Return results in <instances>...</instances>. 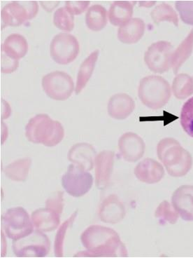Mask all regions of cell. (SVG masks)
I'll list each match as a JSON object with an SVG mask.
<instances>
[{"label":"cell","mask_w":193,"mask_h":260,"mask_svg":"<svg viewBox=\"0 0 193 260\" xmlns=\"http://www.w3.org/2000/svg\"><path fill=\"white\" fill-rule=\"evenodd\" d=\"M85 257H127L128 251L119 234L113 229L92 225L81 235Z\"/></svg>","instance_id":"obj_1"},{"label":"cell","mask_w":193,"mask_h":260,"mask_svg":"<svg viewBox=\"0 0 193 260\" xmlns=\"http://www.w3.org/2000/svg\"><path fill=\"white\" fill-rule=\"evenodd\" d=\"M157 154L171 176H185L192 169V155L174 138H166L160 141L157 146Z\"/></svg>","instance_id":"obj_2"},{"label":"cell","mask_w":193,"mask_h":260,"mask_svg":"<svg viewBox=\"0 0 193 260\" xmlns=\"http://www.w3.org/2000/svg\"><path fill=\"white\" fill-rule=\"evenodd\" d=\"M25 136L31 143L53 147L62 141L64 130L61 123L53 121L48 114H40L29 119L25 126Z\"/></svg>","instance_id":"obj_3"},{"label":"cell","mask_w":193,"mask_h":260,"mask_svg":"<svg viewBox=\"0 0 193 260\" xmlns=\"http://www.w3.org/2000/svg\"><path fill=\"white\" fill-rule=\"evenodd\" d=\"M172 88L166 79L158 75L144 77L139 84V99L147 108L159 110L164 107L172 96Z\"/></svg>","instance_id":"obj_4"},{"label":"cell","mask_w":193,"mask_h":260,"mask_svg":"<svg viewBox=\"0 0 193 260\" xmlns=\"http://www.w3.org/2000/svg\"><path fill=\"white\" fill-rule=\"evenodd\" d=\"M12 248L18 257H44L50 252L51 241L44 232L36 230L27 237L14 240Z\"/></svg>","instance_id":"obj_5"},{"label":"cell","mask_w":193,"mask_h":260,"mask_svg":"<svg viewBox=\"0 0 193 260\" xmlns=\"http://www.w3.org/2000/svg\"><path fill=\"white\" fill-rule=\"evenodd\" d=\"M3 222L7 237L13 241L27 237L34 231L32 219L23 207L7 210L4 215Z\"/></svg>","instance_id":"obj_6"},{"label":"cell","mask_w":193,"mask_h":260,"mask_svg":"<svg viewBox=\"0 0 193 260\" xmlns=\"http://www.w3.org/2000/svg\"><path fill=\"white\" fill-rule=\"evenodd\" d=\"M93 184V177L82 168L71 164L62 178V185L70 196L79 198L91 190Z\"/></svg>","instance_id":"obj_7"},{"label":"cell","mask_w":193,"mask_h":260,"mask_svg":"<svg viewBox=\"0 0 193 260\" xmlns=\"http://www.w3.org/2000/svg\"><path fill=\"white\" fill-rule=\"evenodd\" d=\"M38 7L36 2H13L2 9L3 27H16L32 19L37 14Z\"/></svg>","instance_id":"obj_8"},{"label":"cell","mask_w":193,"mask_h":260,"mask_svg":"<svg viewBox=\"0 0 193 260\" xmlns=\"http://www.w3.org/2000/svg\"><path fill=\"white\" fill-rule=\"evenodd\" d=\"M42 85L48 96L56 101H65L71 96L74 90L72 78L62 71L46 75L42 78Z\"/></svg>","instance_id":"obj_9"},{"label":"cell","mask_w":193,"mask_h":260,"mask_svg":"<svg viewBox=\"0 0 193 260\" xmlns=\"http://www.w3.org/2000/svg\"><path fill=\"white\" fill-rule=\"evenodd\" d=\"M80 47L77 39L68 33H59L53 38L50 46L51 56L58 64H67L78 56Z\"/></svg>","instance_id":"obj_10"},{"label":"cell","mask_w":193,"mask_h":260,"mask_svg":"<svg viewBox=\"0 0 193 260\" xmlns=\"http://www.w3.org/2000/svg\"><path fill=\"white\" fill-rule=\"evenodd\" d=\"M174 47L170 42L158 41L152 44L144 54V62L150 71L158 74L166 73L171 68Z\"/></svg>","instance_id":"obj_11"},{"label":"cell","mask_w":193,"mask_h":260,"mask_svg":"<svg viewBox=\"0 0 193 260\" xmlns=\"http://www.w3.org/2000/svg\"><path fill=\"white\" fill-rule=\"evenodd\" d=\"M119 149L126 161L136 162L142 158L146 145L140 136L135 133L128 132L119 138Z\"/></svg>","instance_id":"obj_12"},{"label":"cell","mask_w":193,"mask_h":260,"mask_svg":"<svg viewBox=\"0 0 193 260\" xmlns=\"http://www.w3.org/2000/svg\"><path fill=\"white\" fill-rule=\"evenodd\" d=\"M114 152L104 150L97 154L95 159V185L97 189H105L109 184L114 165Z\"/></svg>","instance_id":"obj_13"},{"label":"cell","mask_w":193,"mask_h":260,"mask_svg":"<svg viewBox=\"0 0 193 260\" xmlns=\"http://www.w3.org/2000/svg\"><path fill=\"white\" fill-rule=\"evenodd\" d=\"M172 204L183 220L193 221V186L183 185L176 189L172 195Z\"/></svg>","instance_id":"obj_14"},{"label":"cell","mask_w":193,"mask_h":260,"mask_svg":"<svg viewBox=\"0 0 193 260\" xmlns=\"http://www.w3.org/2000/svg\"><path fill=\"white\" fill-rule=\"evenodd\" d=\"M126 211L124 205L115 194L106 197L100 205L99 216L102 222L117 224L124 219Z\"/></svg>","instance_id":"obj_15"},{"label":"cell","mask_w":193,"mask_h":260,"mask_svg":"<svg viewBox=\"0 0 193 260\" xmlns=\"http://www.w3.org/2000/svg\"><path fill=\"white\" fill-rule=\"evenodd\" d=\"M97 152L90 144L83 143L73 145L68 152V160L86 171H91L95 166Z\"/></svg>","instance_id":"obj_16"},{"label":"cell","mask_w":193,"mask_h":260,"mask_svg":"<svg viewBox=\"0 0 193 260\" xmlns=\"http://www.w3.org/2000/svg\"><path fill=\"white\" fill-rule=\"evenodd\" d=\"M165 170L159 162L152 158H146L138 164L135 169L136 178L147 184H156L161 181L165 176Z\"/></svg>","instance_id":"obj_17"},{"label":"cell","mask_w":193,"mask_h":260,"mask_svg":"<svg viewBox=\"0 0 193 260\" xmlns=\"http://www.w3.org/2000/svg\"><path fill=\"white\" fill-rule=\"evenodd\" d=\"M135 101L126 93H118L110 99L108 103V114L113 119L124 120L133 112Z\"/></svg>","instance_id":"obj_18"},{"label":"cell","mask_w":193,"mask_h":260,"mask_svg":"<svg viewBox=\"0 0 193 260\" xmlns=\"http://www.w3.org/2000/svg\"><path fill=\"white\" fill-rule=\"evenodd\" d=\"M34 228L42 232H51L58 228L60 223V215L49 208H40L32 213Z\"/></svg>","instance_id":"obj_19"},{"label":"cell","mask_w":193,"mask_h":260,"mask_svg":"<svg viewBox=\"0 0 193 260\" xmlns=\"http://www.w3.org/2000/svg\"><path fill=\"white\" fill-rule=\"evenodd\" d=\"M146 25L142 19L132 18L130 21L119 27L118 38L124 44H135L142 38Z\"/></svg>","instance_id":"obj_20"},{"label":"cell","mask_w":193,"mask_h":260,"mask_svg":"<svg viewBox=\"0 0 193 260\" xmlns=\"http://www.w3.org/2000/svg\"><path fill=\"white\" fill-rule=\"evenodd\" d=\"M28 51V44L26 39L20 34L10 35L7 37L2 46V51L13 60L23 58Z\"/></svg>","instance_id":"obj_21"},{"label":"cell","mask_w":193,"mask_h":260,"mask_svg":"<svg viewBox=\"0 0 193 260\" xmlns=\"http://www.w3.org/2000/svg\"><path fill=\"white\" fill-rule=\"evenodd\" d=\"M133 5L129 2L117 1L111 4L108 11V19L114 26H122L132 19Z\"/></svg>","instance_id":"obj_22"},{"label":"cell","mask_w":193,"mask_h":260,"mask_svg":"<svg viewBox=\"0 0 193 260\" xmlns=\"http://www.w3.org/2000/svg\"><path fill=\"white\" fill-rule=\"evenodd\" d=\"M193 51V29L175 51H173L171 68L176 75L180 68L190 58Z\"/></svg>","instance_id":"obj_23"},{"label":"cell","mask_w":193,"mask_h":260,"mask_svg":"<svg viewBox=\"0 0 193 260\" xmlns=\"http://www.w3.org/2000/svg\"><path fill=\"white\" fill-rule=\"evenodd\" d=\"M98 56L99 50H95L81 64L78 75H77L76 86V88H75V93L76 95L82 91V90L86 87L88 81L91 79Z\"/></svg>","instance_id":"obj_24"},{"label":"cell","mask_w":193,"mask_h":260,"mask_svg":"<svg viewBox=\"0 0 193 260\" xmlns=\"http://www.w3.org/2000/svg\"><path fill=\"white\" fill-rule=\"evenodd\" d=\"M32 160L29 158L18 159L9 164L4 169L7 178L15 182H24L28 176Z\"/></svg>","instance_id":"obj_25"},{"label":"cell","mask_w":193,"mask_h":260,"mask_svg":"<svg viewBox=\"0 0 193 260\" xmlns=\"http://www.w3.org/2000/svg\"><path fill=\"white\" fill-rule=\"evenodd\" d=\"M86 23L91 30H102L107 24L106 9L100 5H95L90 7L86 14Z\"/></svg>","instance_id":"obj_26"},{"label":"cell","mask_w":193,"mask_h":260,"mask_svg":"<svg viewBox=\"0 0 193 260\" xmlns=\"http://www.w3.org/2000/svg\"><path fill=\"white\" fill-rule=\"evenodd\" d=\"M172 90L176 99L183 100L193 94V76L187 74L176 75L173 81Z\"/></svg>","instance_id":"obj_27"},{"label":"cell","mask_w":193,"mask_h":260,"mask_svg":"<svg viewBox=\"0 0 193 260\" xmlns=\"http://www.w3.org/2000/svg\"><path fill=\"white\" fill-rule=\"evenodd\" d=\"M152 21L156 24L162 21L172 22L175 26L179 25V18L174 9L166 3H162L152 9L150 13Z\"/></svg>","instance_id":"obj_28"},{"label":"cell","mask_w":193,"mask_h":260,"mask_svg":"<svg viewBox=\"0 0 193 260\" xmlns=\"http://www.w3.org/2000/svg\"><path fill=\"white\" fill-rule=\"evenodd\" d=\"M155 216L159 219L162 224L167 223L174 224L177 222L179 215L173 207L172 204L171 205L167 201H163L156 209Z\"/></svg>","instance_id":"obj_29"},{"label":"cell","mask_w":193,"mask_h":260,"mask_svg":"<svg viewBox=\"0 0 193 260\" xmlns=\"http://www.w3.org/2000/svg\"><path fill=\"white\" fill-rule=\"evenodd\" d=\"M53 23L62 30L71 32L74 27V17L65 7H61L54 13Z\"/></svg>","instance_id":"obj_30"},{"label":"cell","mask_w":193,"mask_h":260,"mask_svg":"<svg viewBox=\"0 0 193 260\" xmlns=\"http://www.w3.org/2000/svg\"><path fill=\"white\" fill-rule=\"evenodd\" d=\"M77 213H78V211H75L69 219L62 223L61 226L59 228L58 232H57L54 243L55 255L57 257H63L64 237H65L66 234H67L68 229L70 228L71 225L73 224V222H74L77 216Z\"/></svg>","instance_id":"obj_31"},{"label":"cell","mask_w":193,"mask_h":260,"mask_svg":"<svg viewBox=\"0 0 193 260\" xmlns=\"http://www.w3.org/2000/svg\"><path fill=\"white\" fill-rule=\"evenodd\" d=\"M181 125L184 132L193 138V97L187 100L181 109Z\"/></svg>","instance_id":"obj_32"},{"label":"cell","mask_w":193,"mask_h":260,"mask_svg":"<svg viewBox=\"0 0 193 260\" xmlns=\"http://www.w3.org/2000/svg\"><path fill=\"white\" fill-rule=\"evenodd\" d=\"M175 7L181 21L187 25H193V2H176Z\"/></svg>","instance_id":"obj_33"},{"label":"cell","mask_w":193,"mask_h":260,"mask_svg":"<svg viewBox=\"0 0 193 260\" xmlns=\"http://www.w3.org/2000/svg\"><path fill=\"white\" fill-rule=\"evenodd\" d=\"M46 208L53 210L59 215H61L64 208L63 192L57 191L53 193L46 202Z\"/></svg>","instance_id":"obj_34"},{"label":"cell","mask_w":193,"mask_h":260,"mask_svg":"<svg viewBox=\"0 0 193 260\" xmlns=\"http://www.w3.org/2000/svg\"><path fill=\"white\" fill-rule=\"evenodd\" d=\"M18 60H13V59L7 56L5 53L2 51L1 54V71L5 74H11L16 71L18 67Z\"/></svg>","instance_id":"obj_35"},{"label":"cell","mask_w":193,"mask_h":260,"mask_svg":"<svg viewBox=\"0 0 193 260\" xmlns=\"http://www.w3.org/2000/svg\"><path fill=\"white\" fill-rule=\"evenodd\" d=\"M90 3L89 1H67L65 3V7L74 16L85 12Z\"/></svg>","instance_id":"obj_36"}]
</instances>
